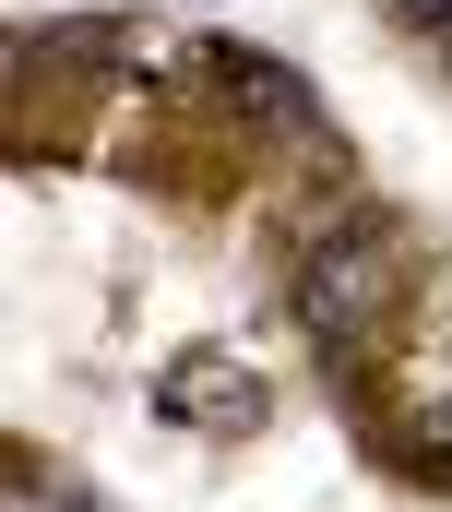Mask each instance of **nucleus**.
<instances>
[{
	"mask_svg": "<svg viewBox=\"0 0 452 512\" xmlns=\"http://www.w3.org/2000/svg\"><path fill=\"white\" fill-rule=\"evenodd\" d=\"M226 84H238L262 120H286V131H310V120H322V108H310V84H286L274 60H238V48H226Z\"/></svg>",
	"mask_w": 452,
	"mask_h": 512,
	"instance_id": "7ed1b4c3",
	"label": "nucleus"
},
{
	"mask_svg": "<svg viewBox=\"0 0 452 512\" xmlns=\"http://www.w3.org/2000/svg\"><path fill=\"white\" fill-rule=\"evenodd\" d=\"M167 405H226V429H238V417H262V382H250V370H215V358H191V370H167Z\"/></svg>",
	"mask_w": 452,
	"mask_h": 512,
	"instance_id": "f03ea898",
	"label": "nucleus"
},
{
	"mask_svg": "<svg viewBox=\"0 0 452 512\" xmlns=\"http://www.w3.org/2000/svg\"><path fill=\"white\" fill-rule=\"evenodd\" d=\"M393 24H417V36H452V0H381Z\"/></svg>",
	"mask_w": 452,
	"mask_h": 512,
	"instance_id": "20e7f679",
	"label": "nucleus"
},
{
	"mask_svg": "<svg viewBox=\"0 0 452 512\" xmlns=\"http://www.w3.org/2000/svg\"><path fill=\"white\" fill-rule=\"evenodd\" d=\"M369 298H381V262H369V239H345V251L310 274V334H357Z\"/></svg>",
	"mask_w": 452,
	"mask_h": 512,
	"instance_id": "f257e3e1",
	"label": "nucleus"
}]
</instances>
